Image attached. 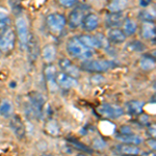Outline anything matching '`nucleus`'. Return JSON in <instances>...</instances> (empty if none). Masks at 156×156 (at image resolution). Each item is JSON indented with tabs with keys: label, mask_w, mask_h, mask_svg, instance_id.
I'll return each mask as SVG.
<instances>
[{
	"label": "nucleus",
	"mask_w": 156,
	"mask_h": 156,
	"mask_svg": "<svg viewBox=\"0 0 156 156\" xmlns=\"http://www.w3.org/2000/svg\"><path fill=\"white\" fill-rule=\"evenodd\" d=\"M67 51L72 56L83 60L90 59L94 56V49L82 44L77 37H73L69 40L67 44Z\"/></svg>",
	"instance_id": "nucleus-1"
},
{
	"label": "nucleus",
	"mask_w": 156,
	"mask_h": 156,
	"mask_svg": "<svg viewBox=\"0 0 156 156\" xmlns=\"http://www.w3.org/2000/svg\"><path fill=\"white\" fill-rule=\"evenodd\" d=\"M112 62L105 59H87L81 64V69L87 72H105L112 68Z\"/></svg>",
	"instance_id": "nucleus-2"
},
{
	"label": "nucleus",
	"mask_w": 156,
	"mask_h": 156,
	"mask_svg": "<svg viewBox=\"0 0 156 156\" xmlns=\"http://www.w3.org/2000/svg\"><path fill=\"white\" fill-rule=\"evenodd\" d=\"M29 106L31 107L34 117L37 119H42L44 115V106H45V98L39 92H31L28 95Z\"/></svg>",
	"instance_id": "nucleus-3"
},
{
	"label": "nucleus",
	"mask_w": 156,
	"mask_h": 156,
	"mask_svg": "<svg viewBox=\"0 0 156 156\" xmlns=\"http://www.w3.org/2000/svg\"><path fill=\"white\" fill-rule=\"evenodd\" d=\"M15 32L9 27H5L0 32V51L7 52L15 46Z\"/></svg>",
	"instance_id": "nucleus-4"
},
{
	"label": "nucleus",
	"mask_w": 156,
	"mask_h": 156,
	"mask_svg": "<svg viewBox=\"0 0 156 156\" xmlns=\"http://www.w3.org/2000/svg\"><path fill=\"white\" fill-rule=\"evenodd\" d=\"M46 22H47V25H48L49 29L53 32H57V34L64 29V27L66 26V23H67L66 18H65L62 15L56 14V12L48 15V17H47V19H46Z\"/></svg>",
	"instance_id": "nucleus-5"
},
{
	"label": "nucleus",
	"mask_w": 156,
	"mask_h": 156,
	"mask_svg": "<svg viewBox=\"0 0 156 156\" xmlns=\"http://www.w3.org/2000/svg\"><path fill=\"white\" fill-rule=\"evenodd\" d=\"M97 112L100 115L108 119H118L124 115L122 108L112 104H103L97 108Z\"/></svg>",
	"instance_id": "nucleus-6"
},
{
	"label": "nucleus",
	"mask_w": 156,
	"mask_h": 156,
	"mask_svg": "<svg viewBox=\"0 0 156 156\" xmlns=\"http://www.w3.org/2000/svg\"><path fill=\"white\" fill-rule=\"evenodd\" d=\"M26 51L28 54V59L31 62H34L37 59V56L40 55V45L39 40L34 34H30L28 36V40H27L26 44Z\"/></svg>",
	"instance_id": "nucleus-7"
},
{
	"label": "nucleus",
	"mask_w": 156,
	"mask_h": 156,
	"mask_svg": "<svg viewBox=\"0 0 156 156\" xmlns=\"http://www.w3.org/2000/svg\"><path fill=\"white\" fill-rule=\"evenodd\" d=\"M85 11H87V7L84 5H80L76 7L75 9H73L69 16V25L73 28H76V27L80 26L82 23V20H83L85 16Z\"/></svg>",
	"instance_id": "nucleus-8"
},
{
	"label": "nucleus",
	"mask_w": 156,
	"mask_h": 156,
	"mask_svg": "<svg viewBox=\"0 0 156 156\" xmlns=\"http://www.w3.org/2000/svg\"><path fill=\"white\" fill-rule=\"evenodd\" d=\"M16 28H17V34L19 37V41L21 44L22 48H26L27 40H28V28H27L26 21L24 18H19L16 22Z\"/></svg>",
	"instance_id": "nucleus-9"
},
{
	"label": "nucleus",
	"mask_w": 156,
	"mask_h": 156,
	"mask_svg": "<svg viewBox=\"0 0 156 156\" xmlns=\"http://www.w3.org/2000/svg\"><path fill=\"white\" fill-rule=\"evenodd\" d=\"M55 81L59 87H64V89H72L74 87H77V80L74 77L68 75L65 72L57 73L56 77H55Z\"/></svg>",
	"instance_id": "nucleus-10"
},
{
	"label": "nucleus",
	"mask_w": 156,
	"mask_h": 156,
	"mask_svg": "<svg viewBox=\"0 0 156 156\" xmlns=\"http://www.w3.org/2000/svg\"><path fill=\"white\" fill-rule=\"evenodd\" d=\"M112 152L115 155H137L140 153V149L135 147V145L130 144H122L115 146Z\"/></svg>",
	"instance_id": "nucleus-11"
},
{
	"label": "nucleus",
	"mask_w": 156,
	"mask_h": 156,
	"mask_svg": "<svg viewBox=\"0 0 156 156\" xmlns=\"http://www.w3.org/2000/svg\"><path fill=\"white\" fill-rule=\"evenodd\" d=\"M9 127H11L12 131L15 133L17 137L21 138L25 135V126L24 123L22 122L21 118L18 115H14L9 121Z\"/></svg>",
	"instance_id": "nucleus-12"
},
{
	"label": "nucleus",
	"mask_w": 156,
	"mask_h": 156,
	"mask_svg": "<svg viewBox=\"0 0 156 156\" xmlns=\"http://www.w3.org/2000/svg\"><path fill=\"white\" fill-rule=\"evenodd\" d=\"M58 64H59L60 69H62L65 73H67L68 75H70V76H72L74 78L79 77V70H78L77 67H75L69 59L62 58L59 60Z\"/></svg>",
	"instance_id": "nucleus-13"
},
{
	"label": "nucleus",
	"mask_w": 156,
	"mask_h": 156,
	"mask_svg": "<svg viewBox=\"0 0 156 156\" xmlns=\"http://www.w3.org/2000/svg\"><path fill=\"white\" fill-rule=\"evenodd\" d=\"M81 24L83 26V29L87 31H93L99 25V18L95 14H87V16H84Z\"/></svg>",
	"instance_id": "nucleus-14"
},
{
	"label": "nucleus",
	"mask_w": 156,
	"mask_h": 156,
	"mask_svg": "<svg viewBox=\"0 0 156 156\" xmlns=\"http://www.w3.org/2000/svg\"><path fill=\"white\" fill-rule=\"evenodd\" d=\"M108 41H112L115 44H121L126 41V34L123 30L119 28H114L110 29L108 31Z\"/></svg>",
	"instance_id": "nucleus-15"
},
{
	"label": "nucleus",
	"mask_w": 156,
	"mask_h": 156,
	"mask_svg": "<svg viewBox=\"0 0 156 156\" xmlns=\"http://www.w3.org/2000/svg\"><path fill=\"white\" fill-rule=\"evenodd\" d=\"M155 57L151 54H145L140 57V66L144 71H151L155 68Z\"/></svg>",
	"instance_id": "nucleus-16"
},
{
	"label": "nucleus",
	"mask_w": 156,
	"mask_h": 156,
	"mask_svg": "<svg viewBox=\"0 0 156 156\" xmlns=\"http://www.w3.org/2000/svg\"><path fill=\"white\" fill-rule=\"evenodd\" d=\"M142 36L145 39H155V24L154 22H143L142 24Z\"/></svg>",
	"instance_id": "nucleus-17"
},
{
	"label": "nucleus",
	"mask_w": 156,
	"mask_h": 156,
	"mask_svg": "<svg viewBox=\"0 0 156 156\" xmlns=\"http://www.w3.org/2000/svg\"><path fill=\"white\" fill-rule=\"evenodd\" d=\"M143 108H144V102L138 100H132L127 103V110L132 115H140L143 112Z\"/></svg>",
	"instance_id": "nucleus-18"
},
{
	"label": "nucleus",
	"mask_w": 156,
	"mask_h": 156,
	"mask_svg": "<svg viewBox=\"0 0 156 156\" xmlns=\"http://www.w3.org/2000/svg\"><path fill=\"white\" fill-rule=\"evenodd\" d=\"M118 140H120L121 142L125 143V144H130V145H138L143 142L142 137L135 135L133 133H129V134H120L118 135Z\"/></svg>",
	"instance_id": "nucleus-19"
},
{
	"label": "nucleus",
	"mask_w": 156,
	"mask_h": 156,
	"mask_svg": "<svg viewBox=\"0 0 156 156\" xmlns=\"http://www.w3.org/2000/svg\"><path fill=\"white\" fill-rule=\"evenodd\" d=\"M127 0H112L108 5V9L112 12H120L127 7Z\"/></svg>",
	"instance_id": "nucleus-20"
},
{
	"label": "nucleus",
	"mask_w": 156,
	"mask_h": 156,
	"mask_svg": "<svg viewBox=\"0 0 156 156\" xmlns=\"http://www.w3.org/2000/svg\"><path fill=\"white\" fill-rule=\"evenodd\" d=\"M43 58H44L46 62H53L56 57V49L53 45H47V46L44 47L42 52Z\"/></svg>",
	"instance_id": "nucleus-21"
},
{
	"label": "nucleus",
	"mask_w": 156,
	"mask_h": 156,
	"mask_svg": "<svg viewBox=\"0 0 156 156\" xmlns=\"http://www.w3.org/2000/svg\"><path fill=\"white\" fill-rule=\"evenodd\" d=\"M12 110H14V106H12V103L11 101L3 100L0 103V115L4 118H9L12 115Z\"/></svg>",
	"instance_id": "nucleus-22"
},
{
	"label": "nucleus",
	"mask_w": 156,
	"mask_h": 156,
	"mask_svg": "<svg viewBox=\"0 0 156 156\" xmlns=\"http://www.w3.org/2000/svg\"><path fill=\"white\" fill-rule=\"evenodd\" d=\"M56 69L53 65H49L45 68V77H46V80L47 82L52 85V84H55L56 81H55V77H56Z\"/></svg>",
	"instance_id": "nucleus-23"
},
{
	"label": "nucleus",
	"mask_w": 156,
	"mask_h": 156,
	"mask_svg": "<svg viewBox=\"0 0 156 156\" xmlns=\"http://www.w3.org/2000/svg\"><path fill=\"white\" fill-rule=\"evenodd\" d=\"M78 39L81 41L82 44H84L87 47H90V48H98L97 45V41L95 39L94 36H89V34H82V36L78 37Z\"/></svg>",
	"instance_id": "nucleus-24"
},
{
	"label": "nucleus",
	"mask_w": 156,
	"mask_h": 156,
	"mask_svg": "<svg viewBox=\"0 0 156 156\" xmlns=\"http://www.w3.org/2000/svg\"><path fill=\"white\" fill-rule=\"evenodd\" d=\"M123 21V16L122 14H118V12H112L109 16L107 17V25L108 26H119L121 24V22Z\"/></svg>",
	"instance_id": "nucleus-25"
},
{
	"label": "nucleus",
	"mask_w": 156,
	"mask_h": 156,
	"mask_svg": "<svg viewBox=\"0 0 156 156\" xmlns=\"http://www.w3.org/2000/svg\"><path fill=\"white\" fill-rule=\"evenodd\" d=\"M140 18L143 22H154L155 21V11L154 9H146L140 12Z\"/></svg>",
	"instance_id": "nucleus-26"
},
{
	"label": "nucleus",
	"mask_w": 156,
	"mask_h": 156,
	"mask_svg": "<svg viewBox=\"0 0 156 156\" xmlns=\"http://www.w3.org/2000/svg\"><path fill=\"white\" fill-rule=\"evenodd\" d=\"M126 36H132L135 31H136V24L131 19H126L124 23V30Z\"/></svg>",
	"instance_id": "nucleus-27"
},
{
	"label": "nucleus",
	"mask_w": 156,
	"mask_h": 156,
	"mask_svg": "<svg viewBox=\"0 0 156 156\" xmlns=\"http://www.w3.org/2000/svg\"><path fill=\"white\" fill-rule=\"evenodd\" d=\"M46 131L49 133L50 135H57L59 133V127H58V124H57L55 121H49L47 122L46 126Z\"/></svg>",
	"instance_id": "nucleus-28"
},
{
	"label": "nucleus",
	"mask_w": 156,
	"mask_h": 156,
	"mask_svg": "<svg viewBox=\"0 0 156 156\" xmlns=\"http://www.w3.org/2000/svg\"><path fill=\"white\" fill-rule=\"evenodd\" d=\"M95 39L97 41V45H98V48H103V49H107L108 48V39H106L103 34H95Z\"/></svg>",
	"instance_id": "nucleus-29"
},
{
	"label": "nucleus",
	"mask_w": 156,
	"mask_h": 156,
	"mask_svg": "<svg viewBox=\"0 0 156 156\" xmlns=\"http://www.w3.org/2000/svg\"><path fill=\"white\" fill-rule=\"evenodd\" d=\"M9 24V15L5 11H0V29H3L7 27V25Z\"/></svg>",
	"instance_id": "nucleus-30"
},
{
	"label": "nucleus",
	"mask_w": 156,
	"mask_h": 156,
	"mask_svg": "<svg viewBox=\"0 0 156 156\" xmlns=\"http://www.w3.org/2000/svg\"><path fill=\"white\" fill-rule=\"evenodd\" d=\"M128 49L131 51H143L145 50V45L142 44L140 41H133L128 45Z\"/></svg>",
	"instance_id": "nucleus-31"
},
{
	"label": "nucleus",
	"mask_w": 156,
	"mask_h": 156,
	"mask_svg": "<svg viewBox=\"0 0 156 156\" xmlns=\"http://www.w3.org/2000/svg\"><path fill=\"white\" fill-rule=\"evenodd\" d=\"M93 146H94L95 149H98V150H102L106 147V143L100 137H97L96 140L93 142Z\"/></svg>",
	"instance_id": "nucleus-32"
},
{
	"label": "nucleus",
	"mask_w": 156,
	"mask_h": 156,
	"mask_svg": "<svg viewBox=\"0 0 156 156\" xmlns=\"http://www.w3.org/2000/svg\"><path fill=\"white\" fill-rule=\"evenodd\" d=\"M78 0H59L60 4L65 7H71L77 3Z\"/></svg>",
	"instance_id": "nucleus-33"
},
{
	"label": "nucleus",
	"mask_w": 156,
	"mask_h": 156,
	"mask_svg": "<svg viewBox=\"0 0 156 156\" xmlns=\"http://www.w3.org/2000/svg\"><path fill=\"white\" fill-rule=\"evenodd\" d=\"M129 133H132L131 128L128 126H122L120 129V134H129Z\"/></svg>",
	"instance_id": "nucleus-34"
},
{
	"label": "nucleus",
	"mask_w": 156,
	"mask_h": 156,
	"mask_svg": "<svg viewBox=\"0 0 156 156\" xmlns=\"http://www.w3.org/2000/svg\"><path fill=\"white\" fill-rule=\"evenodd\" d=\"M148 133H149V135L151 137H155V125L154 124L149 127V129H148Z\"/></svg>",
	"instance_id": "nucleus-35"
},
{
	"label": "nucleus",
	"mask_w": 156,
	"mask_h": 156,
	"mask_svg": "<svg viewBox=\"0 0 156 156\" xmlns=\"http://www.w3.org/2000/svg\"><path fill=\"white\" fill-rule=\"evenodd\" d=\"M148 145H150V146H151V148H153V150H155L156 145H155V140H154V137H153V138H150V140H148Z\"/></svg>",
	"instance_id": "nucleus-36"
},
{
	"label": "nucleus",
	"mask_w": 156,
	"mask_h": 156,
	"mask_svg": "<svg viewBox=\"0 0 156 156\" xmlns=\"http://www.w3.org/2000/svg\"><path fill=\"white\" fill-rule=\"evenodd\" d=\"M151 0H140V5L142 6H147L149 5Z\"/></svg>",
	"instance_id": "nucleus-37"
}]
</instances>
